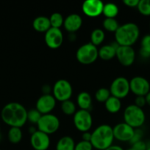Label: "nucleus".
Masks as SVG:
<instances>
[{
  "label": "nucleus",
  "instance_id": "18",
  "mask_svg": "<svg viewBox=\"0 0 150 150\" xmlns=\"http://www.w3.org/2000/svg\"><path fill=\"white\" fill-rule=\"evenodd\" d=\"M119 45L116 44H107L102 45L99 49V57L104 61L113 59L116 55V49Z\"/></svg>",
  "mask_w": 150,
  "mask_h": 150
},
{
  "label": "nucleus",
  "instance_id": "25",
  "mask_svg": "<svg viewBox=\"0 0 150 150\" xmlns=\"http://www.w3.org/2000/svg\"><path fill=\"white\" fill-rule=\"evenodd\" d=\"M105 39V33L101 29H95L91 34V43L95 46H99L104 42Z\"/></svg>",
  "mask_w": 150,
  "mask_h": 150
},
{
  "label": "nucleus",
  "instance_id": "38",
  "mask_svg": "<svg viewBox=\"0 0 150 150\" xmlns=\"http://www.w3.org/2000/svg\"><path fill=\"white\" fill-rule=\"evenodd\" d=\"M42 92L43 95H51V92H52V87L48 84H45L42 86Z\"/></svg>",
  "mask_w": 150,
  "mask_h": 150
},
{
  "label": "nucleus",
  "instance_id": "33",
  "mask_svg": "<svg viewBox=\"0 0 150 150\" xmlns=\"http://www.w3.org/2000/svg\"><path fill=\"white\" fill-rule=\"evenodd\" d=\"M92 144L90 142H85V141H80L76 144L74 150H93Z\"/></svg>",
  "mask_w": 150,
  "mask_h": 150
},
{
  "label": "nucleus",
  "instance_id": "31",
  "mask_svg": "<svg viewBox=\"0 0 150 150\" xmlns=\"http://www.w3.org/2000/svg\"><path fill=\"white\" fill-rule=\"evenodd\" d=\"M137 8L141 15L144 16H149L150 0H140Z\"/></svg>",
  "mask_w": 150,
  "mask_h": 150
},
{
  "label": "nucleus",
  "instance_id": "10",
  "mask_svg": "<svg viewBox=\"0 0 150 150\" xmlns=\"http://www.w3.org/2000/svg\"><path fill=\"white\" fill-rule=\"evenodd\" d=\"M130 92L135 96H146L150 92V83L143 76H135L129 81Z\"/></svg>",
  "mask_w": 150,
  "mask_h": 150
},
{
  "label": "nucleus",
  "instance_id": "26",
  "mask_svg": "<svg viewBox=\"0 0 150 150\" xmlns=\"http://www.w3.org/2000/svg\"><path fill=\"white\" fill-rule=\"evenodd\" d=\"M140 54L144 58L150 57V35H145L141 39Z\"/></svg>",
  "mask_w": 150,
  "mask_h": 150
},
{
  "label": "nucleus",
  "instance_id": "19",
  "mask_svg": "<svg viewBox=\"0 0 150 150\" xmlns=\"http://www.w3.org/2000/svg\"><path fill=\"white\" fill-rule=\"evenodd\" d=\"M32 26H33V29L36 32L46 33L51 27L49 18L43 16H38L33 20Z\"/></svg>",
  "mask_w": 150,
  "mask_h": 150
},
{
  "label": "nucleus",
  "instance_id": "39",
  "mask_svg": "<svg viewBox=\"0 0 150 150\" xmlns=\"http://www.w3.org/2000/svg\"><path fill=\"white\" fill-rule=\"evenodd\" d=\"M82 141H85V142H91V133H90L89 131L85 132V133H82Z\"/></svg>",
  "mask_w": 150,
  "mask_h": 150
},
{
  "label": "nucleus",
  "instance_id": "41",
  "mask_svg": "<svg viewBox=\"0 0 150 150\" xmlns=\"http://www.w3.org/2000/svg\"><path fill=\"white\" fill-rule=\"evenodd\" d=\"M145 98H146V105H149L150 106V92L146 95Z\"/></svg>",
  "mask_w": 150,
  "mask_h": 150
},
{
  "label": "nucleus",
  "instance_id": "1",
  "mask_svg": "<svg viewBox=\"0 0 150 150\" xmlns=\"http://www.w3.org/2000/svg\"><path fill=\"white\" fill-rule=\"evenodd\" d=\"M1 118L10 127L21 128L27 122V111L19 103H9L1 109Z\"/></svg>",
  "mask_w": 150,
  "mask_h": 150
},
{
  "label": "nucleus",
  "instance_id": "5",
  "mask_svg": "<svg viewBox=\"0 0 150 150\" xmlns=\"http://www.w3.org/2000/svg\"><path fill=\"white\" fill-rule=\"evenodd\" d=\"M99 57V49L91 42L81 45L76 53L77 61L82 64H91L96 61Z\"/></svg>",
  "mask_w": 150,
  "mask_h": 150
},
{
  "label": "nucleus",
  "instance_id": "6",
  "mask_svg": "<svg viewBox=\"0 0 150 150\" xmlns=\"http://www.w3.org/2000/svg\"><path fill=\"white\" fill-rule=\"evenodd\" d=\"M60 120L52 114H44L37 123L38 130L46 133L49 136L56 133L60 127Z\"/></svg>",
  "mask_w": 150,
  "mask_h": 150
},
{
  "label": "nucleus",
  "instance_id": "8",
  "mask_svg": "<svg viewBox=\"0 0 150 150\" xmlns=\"http://www.w3.org/2000/svg\"><path fill=\"white\" fill-rule=\"evenodd\" d=\"M73 122L76 130L85 133L89 131L92 127L93 117L89 111L79 109L74 114Z\"/></svg>",
  "mask_w": 150,
  "mask_h": 150
},
{
  "label": "nucleus",
  "instance_id": "9",
  "mask_svg": "<svg viewBox=\"0 0 150 150\" xmlns=\"http://www.w3.org/2000/svg\"><path fill=\"white\" fill-rule=\"evenodd\" d=\"M110 92L112 96L121 100L126 98L130 92L129 81L125 77H118L113 81L110 86Z\"/></svg>",
  "mask_w": 150,
  "mask_h": 150
},
{
  "label": "nucleus",
  "instance_id": "36",
  "mask_svg": "<svg viewBox=\"0 0 150 150\" xmlns=\"http://www.w3.org/2000/svg\"><path fill=\"white\" fill-rule=\"evenodd\" d=\"M147 147L148 146L143 140L136 142L132 145V148L134 150H146Z\"/></svg>",
  "mask_w": 150,
  "mask_h": 150
},
{
  "label": "nucleus",
  "instance_id": "34",
  "mask_svg": "<svg viewBox=\"0 0 150 150\" xmlns=\"http://www.w3.org/2000/svg\"><path fill=\"white\" fill-rule=\"evenodd\" d=\"M143 136H144V132H143V130L141 129H135V133H134L133 136H132V139L129 142V143L132 145L133 144L136 143V142H140V141L142 140Z\"/></svg>",
  "mask_w": 150,
  "mask_h": 150
},
{
  "label": "nucleus",
  "instance_id": "32",
  "mask_svg": "<svg viewBox=\"0 0 150 150\" xmlns=\"http://www.w3.org/2000/svg\"><path fill=\"white\" fill-rule=\"evenodd\" d=\"M42 114L36 109V108H32L29 111H27V121L32 124L37 125L38 121L41 119Z\"/></svg>",
  "mask_w": 150,
  "mask_h": 150
},
{
  "label": "nucleus",
  "instance_id": "27",
  "mask_svg": "<svg viewBox=\"0 0 150 150\" xmlns=\"http://www.w3.org/2000/svg\"><path fill=\"white\" fill-rule=\"evenodd\" d=\"M102 26L104 30L110 32H116L120 26L119 21L116 18H105L102 22Z\"/></svg>",
  "mask_w": 150,
  "mask_h": 150
},
{
  "label": "nucleus",
  "instance_id": "13",
  "mask_svg": "<svg viewBox=\"0 0 150 150\" xmlns=\"http://www.w3.org/2000/svg\"><path fill=\"white\" fill-rule=\"evenodd\" d=\"M46 45L51 49H57L63 42V35L60 29L51 27L44 36Z\"/></svg>",
  "mask_w": 150,
  "mask_h": 150
},
{
  "label": "nucleus",
  "instance_id": "37",
  "mask_svg": "<svg viewBox=\"0 0 150 150\" xmlns=\"http://www.w3.org/2000/svg\"><path fill=\"white\" fill-rule=\"evenodd\" d=\"M140 0H124L123 3L129 7H137Z\"/></svg>",
  "mask_w": 150,
  "mask_h": 150
},
{
  "label": "nucleus",
  "instance_id": "42",
  "mask_svg": "<svg viewBox=\"0 0 150 150\" xmlns=\"http://www.w3.org/2000/svg\"><path fill=\"white\" fill-rule=\"evenodd\" d=\"M126 150H134V149H132V147H131V148H129V149H126Z\"/></svg>",
  "mask_w": 150,
  "mask_h": 150
},
{
  "label": "nucleus",
  "instance_id": "44",
  "mask_svg": "<svg viewBox=\"0 0 150 150\" xmlns=\"http://www.w3.org/2000/svg\"><path fill=\"white\" fill-rule=\"evenodd\" d=\"M149 35H150V34H149Z\"/></svg>",
  "mask_w": 150,
  "mask_h": 150
},
{
  "label": "nucleus",
  "instance_id": "40",
  "mask_svg": "<svg viewBox=\"0 0 150 150\" xmlns=\"http://www.w3.org/2000/svg\"><path fill=\"white\" fill-rule=\"evenodd\" d=\"M105 150H124V149L119 145H112Z\"/></svg>",
  "mask_w": 150,
  "mask_h": 150
},
{
  "label": "nucleus",
  "instance_id": "21",
  "mask_svg": "<svg viewBox=\"0 0 150 150\" xmlns=\"http://www.w3.org/2000/svg\"><path fill=\"white\" fill-rule=\"evenodd\" d=\"M106 110L110 114H116L121 108V101L116 97L110 96L107 101L104 103Z\"/></svg>",
  "mask_w": 150,
  "mask_h": 150
},
{
  "label": "nucleus",
  "instance_id": "3",
  "mask_svg": "<svg viewBox=\"0 0 150 150\" xmlns=\"http://www.w3.org/2000/svg\"><path fill=\"white\" fill-rule=\"evenodd\" d=\"M113 127L108 125H101L91 133V143L93 147L98 150H105L113 145Z\"/></svg>",
  "mask_w": 150,
  "mask_h": 150
},
{
  "label": "nucleus",
  "instance_id": "20",
  "mask_svg": "<svg viewBox=\"0 0 150 150\" xmlns=\"http://www.w3.org/2000/svg\"><path fill=\"white\" fill-rule=\"evenodd\" d=\"M76 103L81 110L89 111L92 105L91 95L87 92H81L76 98Z\"/></svg>",
  "mask_w": 150,
  "mask_h": 150
},
{
  "label": "nucleus",
  "instance_id": "16",
  "mask_svg": "<svg viewBox=\"0 0 150 150\" xmlns=\"http://www.w3.org/2000/svg\"><path fill=\"white\" fill-rule=\"evenodd\" d=\"M56 102L57 100L51 94V95H42L37 100L35 108L42 115L51 114L55 107Z\"/></svg>",
  "mask_w": 150,
  "mask_h": 150
},
{
  "label": "nucleus",
  "instance_id": "35",
  "mask_svg": "<svg viewBox=\"0 0 150 150\" xmlns=\"http://www.w3.org/2000/svg\"><path fill=\"white\" fill-rule=\"evenodd\" d=\"M135 105L139 108H144L146 105L145 96H137L135 100Z\"/></svg>",
  "mask_w": 150,
  "mask_h": 150
},
{
  "label": "nucleus",
  "instance_id": "12",
  "mask_svg": "<svg viewBox=\"0 0 150 150\" xmlns=\"http://www.w3.org/2000/svg\"><path fill=\"white\" fill-rule=\"evenodd\" d=\"M114 139L121 142H129L135 133V129L125 122H121L113 127Z\"/></svg>",
  "mask_w": 150,
  "mask_h": 150
},
{
  "label": "nucleus",
  "instance_id": "11",
  "mask_svg": "<svg viewBox=\"0 0 150 150\" xmlns=\"http://www.w3.org/2000/svg\"><path fill=\"white\" fill-rule=\"evenodd\" d=\"M116 58L122 66L129 67L135 60V51L132 46L119 45L116 49Z\"/></svg>",
  "mask_w": 150,
  "mask_h": 150
},
{
  "label": "nucleus",
  "instance_id": "29",
  "mask_svg": "<svg viewBox=\"0 0 150 150\" xmlns=\"http://www.w3.org/2000/svg\"><path fill=\"white\" fill-rule=\"evenodd\" d=\"M64 18L60 13H54L50 16L49 21L51 23V26L56 29H60L62 26H63L64 23Z\"/></svg>",
  "mask_w": 150,
  "mask_h": 150
},
{
  "label": "nucleus",
  "instance_id": "22",
  "mask_svg": "<svg viewBox=\"0 0 150 150\" xmlns=\"http://www.w3.org/2000/svg\"><path fill=\"white\" fill-rule=\"evenodd\" d=\"M74 140L71 136H63L60 138L56 144V150H74Z\"/></svg>",
  "mask_w": 150,
  "mask_h": 150
},
{
  "label": "nucleus",
  "instance_id": "7",
  "mask_svg": "<svg viewBox=\"0 0 150 150\" xmlns=\"http://www.w3.org/2000/svg\"><path fill=\"white\" fill-rule=\"evenodd\" d=\"M73 93L71 84L65 79H60L54 83L52 87V94L56 100L63 103L69 100Z\"/></svg>",
  "mask_w": 150,
  "mask_h": 150
},
{
  "label": "nucleus",
  "instance_id": "17",
  "mask_svg": "<svg viewBox=\"0 0 150 150\" xmlns=\"http://www.w3.org/2000/svg\"><path fill=\"white\" fill-rule=\"evenodd\" d=\"M82 25V18L79 15L73 13L65 18L63 26L68 32L74 34L77 32Z\"/></svg>",
  "mask_w": 150,
  "mask_h": 150
},
{
  "label": "nucleus",
  "instance_id": "30",
  "mask_svg": "<svg viewBox=\"0 0 150 150\" xmlns=\"http://www.w3.org/2000/svg\"><path fill=\"white\" fill-rule=\"evenodd\" d=\"M110 96V89L104 87L99 89L95 93V99L99 103H105Z\"/></svg>",
  "mask_w": 150,
  "mask_h": 150
},
{
  "label": "nucleus",
  "instance_id": "23",
  "mask_svg": "<svg viewBox=\"0 0 150 150\" xmlns=\"http://www.w3.org/2000/svg\"><path fill=\"white\" fill-rule=\"evenodd\" d=\"M23 138V132L20 127H10L7 133V139L10 143L17 144Z\"/></svg>",
  "mask_w": 150,
  "mask_h": 150
},
{
  "label": "nucleus",
  "instance_id": "24",
  "mask_svg": "<svg viewBox=\"0 0 150 150\" xmlns=\"http://www.w3.org/2000/svg\"><path fill=\"white\" fill-rule=\"evenodd\" d=\"M119 12V7L114 3H106L104 4L102 14L108 18H115Z\"/></svg>",
  "mask_w": 150,
  "mask_h": 150
},
{
  "label": "nucleus",
  "instance_id": "2",
  "mask_svg": "<svg viewBox=\"0 0 150 150\" xmlns=\"http://www.w3.org/2000/svg\"><path fill=\"white\" fill-rule=\"evenodd\" d=\"M140 37V29L135 23H126L115 32V40L119 45L132 46Z\"/></svg>",
  "mask_w": 150,
  "mask_h": 150
},
{
  "label": "nucleus",
  "instance_id": "15",
  "mask_svg": "<svg viewBox=\"0 0 150 150\" xmlns=\"http://www.w3.org/2000/svg\"><path fill=\"white\" fill-rule=\"evenodd\" d=\"M104 4L100 0H86L82 3V10L88 17H98L102 14Z\"/></svg>",
  "mask_w": 150,
  "mask_h": 150
},
{
  "label": "nucleus",
  "instance_id": "28",
  "mask_svg": "<svg viewBox=\"0 0 150 150\" xmlns=\"http://www.w3.org/2000/svg\"><path fill=\"white\" fill-rule=\"evenodd\" d=\"M61 110L63 114L66 115H74L76 111V105L71 100L64 101L61 103Z\"/></svg>",
  "mask_w": 150,
  "mask_h": 150
},
{
  "label": "nucleus",
  "instance_id": "43",
  "mask_svg": "<svg viewBox=\"0 0 150 150\" xmlns=\"http://www.w3.org/2000/svg\"><path fill=\"white\" fill-rule=\"evenodd\" d=\"M146 150H150V146H148V147H147Z\"/></svg>",
  "mask_w": 150,
  "mask_h": 150
},
{
  "label": "nucleus",
  "instance_id": "4",
  "mask_svg": "<svg viewBox=\"0 0 150 150\" xmlns=\"http://www.w3.org/2000/svg\"><path fill=\"white\" fill-rule=\"evenodd\" d=\"M124 120L126 124L134 129L142 127L146 121V114L143 108L136 106L135 104L128 105L124 111Z\"/></svg>",
  "mask_w": 150,
  "mask_h": 150
},
{
  "label": "nucleus",
  "instance_id": "14",
  "mask_svg": "<svg viewBox=\"0 0 150 150\" xmlns=\"http://www.w3.org/2000/svg\"><path fill=\"white\" fill-rule=\"evenodd\" d=\"M30 144L35 150H47L50 146L49 136L37 130L31 134Z\"/></svg>",
  "mask_w": 150,
  "mask_h": 150
}]
</instances>
